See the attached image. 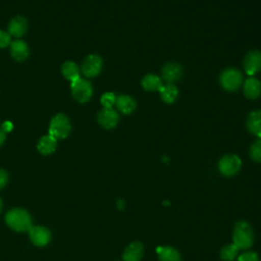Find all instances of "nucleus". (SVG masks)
Segmentation results:
<instances>
[{
  "label": "nucleus",
  "instance_id": "1",
  "mask_svg": "<svg viewBox=\"0 0 261 261\" xmlns=\"http://www.w3.org/2000/svg\"><path fill=\"white\" fill-rule=\"evenodd\" d=\"M6 224L14 231H29L32 227V217L30 213L22 208H13L5 215Z\"/></svg>",
  "mask_w": 261,
  "mask_h": 261
},
{
  "label": "nucleus",
  "instance_id": "2",
  "mask_svg": "<svg viewBox=\"0 0 261 261\" xmlns=\"http://www.w3.org/2000/svg\"><path fill=\"white\" fill-rule=\"evenodd\" d=\"M232 242L239 249L243 250H246L253 245V229L247 221L240 220L234 224L232 230Z\"/></svg>",
  "mask_w": 261,
  "mask_h": 261
},
{
  "label": "nucleus",
  "instance_id": "3",
  "mask_svg": "<svg viewBox=\"0 0 261 261\" xmlns=\"http://www.w3.org/2000/svg\"><path fill=\"white\" fill-rule=\"evenodd\" d=\"M71 130V124L68 117L63 113L54 115L49 124V134L54 139H64Z\"/></svg>",
  "mask_w": 261,
  "mask_h": 261
},
{
  "label": "nucleus",
  "instance_id": "4",
  "mask_svg": "<svg viewBox=\"0 0 261 261\" xmlns=\"http://www.w3.org/2000/svg\"><path fill=\"white\" fill-rule=\"evenodd\" d=\"M219 83L222 89L228 92H234L240 89L243 83V74L242 72L234 68V67H228L219 75Z\"/></svg>",
  "mask_w": 261,
  "mask_h": 261
},
{
  "label": "nucleus",
  "instance_id": "5",
  "mask_svg": "<svg viewBox=\"0 0 261 261\" xmlns=\"http://www.w3.org/2000/svg\"><path fill=\"white\" fill-rule=\"evenodd\" d=\"M70 90L74 100L80 103L88 102L93 95V87L91 83L81 76L71 82Z\"/></svg>",
  "mask_w": 261,
  "mask_h": 261
},
{
  "label": "nucleus",
  "instance_id": "6",
  "mask_svg": "<svg viewBox=\"0 0 261 261\" xmlns=\"http://www.w3.org/2000/svg\"><path fill=\"white\" fill-rule=\"evenodd\" d=\"M242 166V160L236 154H227L220 158L218 162L219 172L228 177L237 174Z\"/></svg>",
  "mask_w": 261,
  "mask_h": 261
},
{
  "label": "nucleus",
  "instance_id": "7",
  "mask_svg": "<svg viewBox=\"0 0 261 261\" xmlns=\"http://www.w3.org/2000/svg\"><path fill=\"white\" fill-rule=\"evenodd\" d=\"M102 66V58L97 54H90L83 61L82 73L86 77H95L101 72Z\"/></svg>",
  "mask_w": 261,
  "mask_h": 261
},
{
  "label": "nucleus",
  "instance_id": "8",
  "mask_svg": "<svg viewBox=\"0 0 261 261\" xmlns=\"http://www.w3.org/2000/svg\"><path fill=\"white\" fill-rule=\"evenodd\" d=\"M245 72L252 76L261 70V51L252 50L249 51L243 61Z\"/></svg>",
  "mask_w": 261,
  "mask_h": 261
},
{
  "label": "nucleus",
  "instance_id": "9",
  "mask_svg": "<svg viewBox=\"0 0 261 261\" xmlns=\"http://www.w3.org/2000/svg\"><path fill=\"white\" fill-rule=\"evenodd\" d=\"M97 120L103 128L111 129L117 125L119 121V115L113 108H103L98 112Z\"/></svg>",
  "mask_w": 261,
  "mask_h": 261
},
{
  "label": "nucleus",
  "instance_id": "10",
  "mask_svg": "<svg viewBox=\"0 0 261 261\" xmlns=\"http://www.w3.org/2000/svg\"><path fill=\"white\" fill-rule=\"evenodd\" d=\"M31 242L38 247L46 246L51 240V232L45 226H33L29 229Z\"/></svg>",
  "mask_w": 261,
  "mask_h": 261
},
{
  "label": "nucleus",
  "instance_id": "11",
  "mask_svg": "<svg viewBox=\"0 0 261 261\" xmlns=\"http://www.w3.org/2000/svg\"><path fill=\"white\" fill-rule=\"evenodd\" d=\"M182 74V67L180 64L176 62H168L164 64L161 69L162 79L167 84H173L174 82L178 81Z\"/></svg>",
  "mask_w": 261,
  "mask_h": 261
},
{
  "label": "nucleus",
  "instance_id": "12",
  "mask_svg": "<svg viewBox=\"0 0 261 261\" xmlns=\"http://www.w3.org/2000/svg\"><path fill=\"white\" fill-rule=\"evenodd\" d=\"M144 254V246L141 242H132L123 251V261H141Z\"/></svg>",
  "mask_w": 261,
  "mask_h": 261
},
{
  "label": "nucleus",
  "instance_id": "13",
  "mask_svg": "<svg viewBox=\"0 0 261 261\" xmlns=\"http://www.w3.org/2000/svg\"><path fill=\"white\" fill-rule=\"evenodd\" d=\"M9 47H10V55L15 61L22 62L28 58L30 49L25 42L21 40H15L10 43Z\"/></svg>",
  "mask_w": 261,
  "mask_h": 261
},
{
  "label": "nucleus",
  "instance_id": "14",
  "mask_svg": "<svg viewBox=\"0 0 261 261\" xmlns=\"http://www.w3.org/2000/svg\"><path fill=\"white\" fill-rule=\"evenodd\" d=\"M28 30V21L23 16L17 15L8 23V33L13 37H21Z\"/></svg>",
  "mask_w": 261,
  "mask_h": 261
},
{
  "label": "nucleus",
  "instance_id": "15",
  "mask_svg": "<svg viewBox=\"0 0 261 261\" xmlns=\"http://www.w3.org/2000/svg\"><path fill=\"white\" fill-rule=\"evenodd\" d=\"M243 91L248 99H256L261 94V83L256 77H248L243 86Z\"/></svg>",
  "mask_w": 261,
  "mask_h": 261
},
{
  "label": "nucleus",
  "instance_id": "16",
  "mask_svg": "<svg viewBox=\"0 0 261 261\" xmlns=\"http://www.w3.org/2000/svg\"><path fill=\"white\" fill-rule=\"evenodd\" d=\"M246 126L249 133L261 138V110L252 111L248 115Z\"/></svg>",
  "mask_w": 261,
  "mask_h": 261
},
{
  "label": "nucleus",
  "instance_id": "17",
  "mask_svg": "<svg viewBox=\"0 0 261 261\" xmlns=\"http://www.w3.org/2000/svg\"><path fill=\"white\" fill-rule=\"evenodd\" d=\"M115 105L117 109L123 114H130L136 110V100L128 95H119L116 97Z\"/></svg>",
  "mask_w": 261,
  "mask_h": 261
},
{
  "label": "nucleus",
  "instance_id": "18",
  "mask_svg": "<svg viewBox=\"0 0 261 261\" xmlns=\"http://www.w3.org/2000/svg\"><path fill=\"white\" fill-rule=\"evenodd\" d=\"M159 261H181L179 252L169 246H160L156 248Z\"/></svg>",
  "mask_w": 261,
  "mask_h": 261
},
{
  "label": "nucleus",
  "instance_id": "19",
  "mask_svg": "<svg viewBox=\"0 0 261 261\" xmlns=\"http://www.w3.org/2000/svg\"><path fill=\"white\" fill-rule=\"evenodd\" d=\"M57 140L51 137L50 135L43 136L37 144V149L38 151L43 154V155H50L56 150L57 146Z\"/></svg>",
  "mask_w": 261,
  "mask_h": 261
},
{
  "label": "nucleus",
  "instance_id": "20",
  "mask_svg": "<svg viewBox=\"0 0 261 261\" xmlns=\"http://www.w3.org/2000/svg\"><path fill=\"white\" fill-rule=\"evenodd\" d=\"M141 85L143 87L144 90L146 91H149V92H156L161 89V87L163 86L162 85V81L161 79L156 75V74H153V73H148L146 74L142 81H141Z\"/></svg>",
  "mask_w": 261,
  "mask_h": 261
},
{
  "label": "nucleus",
  "instance_id": "21",
  "mask_svg": "<svg viewBox=\"0 0 261 261\" xmlns=\"http://www.w3.org/2000/svg\"><path fill=\"white\" fill-rule=\"evenodd\" d=\"M159 93L162 101L168 104L173 103L178 96V90L173 84H167L165 86H162L159 90Z\"/></svg>",
  "mask_w": 261,
  "mask_h": 261
},
{
  "label": "nucleus",
  "instance_id": "22",
  "mask_svg": "<svg viewBox=\"0 0 261 261\" xmlns=\"http://www.w3.org/2000/svg\"><path fill=\"white\" fill-rule=\"evenodd\" d=\"M62 75L70 83L80 77L79 66L73 61H65L61 66Z\"/></svg>",
  "mask_w": 261,
  "mask_h": 261
},
{
  "label": "nucleus",
  "instance_id": "23",
  "mask_svg": "<svg viewBox=\"0 0 261 261\" xmlns=\"http://www.w3.org/2000/svg\"><path fill=\"white\" fill-rule=\"evenodd\" d=\"M239 248L232 243V244H227L225 246H223L220 250V258L223 261H232L238 253H239Z\"/></svg>",
  "mask_w": 261,
  "mask_h": 261
},
{
  "label": "nucleus",
  "instance_id": "24",
  "mask_svg": "<svg viewBox=\"0 0 261 261\" xmlns=\"http://www.w3.org/2000/svg\"><path fill=\"white\" fill-rule=\"evenodd\" d=\"M249 155L255 162H261V138L253 142L249 150Z\"/></svg>",
  "mask_w": 261,
  "mask_h": 261
},
{
  "label": "nucleus",
  "instance_id": "25",
  "mask_svg": "<svg viewBox=\"0 0 261 261\" xmlns=\"http://www.w3.org/2000/svg\"><path fill=\"white\" fill-rule=\"evenodd\" d=\"M100 101L103 108H112L116 102V96L112 92H106L101 96Z\"/></svg>",
  "mask_w": 261,
  "mask_h": 261
},
{
  "label": "nucleus",
  "instance_id": "26",
  "mask_svg": "<svg viewBox=\"0 0 261 261\" xmlns=\"http://www.w3.org/2000/svg\"><path fill=\"white\" fill-rule=\"evenodd\" d=\"M238 261H260L259 256L255 252H244L238 257Z\"/></svg>",
  "mask_w": 261,
  "mask_h": 261
},
{
  "label": "nucleus",
  "instance_id": "27",
  "mask_svg": "<svg viewBox=\"0 0 261 261\" xmlns=\"http://www.w3.org/2000/svg\"><path fill=\"white\" fill-rule=\"evenodd\" d=\"M11 36L8 32L0 30V48H6L10 45Z\"/></svg>",
  "mask_w": 261,
  "mask_h": 261
},
{
  "label": "nucleus",
  "instance_id": "28",
  "mask_svg": "<svg viewBox=\"0 0 261 261\" xmlns=\"http://www.w3.org/2000/svg\"><path fill=\"white\" fill-rule=\"evenodd\" d=\"M7 181H8V174H7V172L4 169L0 168V189L5 187Z\"/></svg>",
  "mask_w": 261,
  "mask_h": 261
},
{
  "label": "nucleus",
  "instance_id": "29",
  "mask_svg": "<svg viewBox=\"0 0 261 261\" xmlns=\"http://www.w3.org/2000/svg\"><path fill=\"white\" fill-rule=\"evenodd\" d=\"M12 127H13V125L10 121H5V122H3L1 129L6 134V133H9L12 129Z\"/></svg>",
  "mask_w": 261,
  "mask_h": 261
},
{
  "label": "nucleus",
  "instance_id": "30",
  "mask_svg": "<svg viewBox=\"0 0 261 261\" xmlns=\"http://www.w3.org/2000/svg\"><path fill=\"white\" fill-rule=\"evenodd\" d=\"M5 139H6V134L2 129H0V146L3 145V143L5 142Z\"/></svg>",
  "mask_w": 261,
  "mask_h": 261
},
{
  "label": "nucleus",
  "instance_id": "31",
  "mask_svg": "<svg viewBox=\"0 0 261 261\" xmlns=\"http://www.w3.org/2000/svg\"><path fill=\"white\" fill-rule=\"evenodd\" d=\"M116 206H117L118 209H123V208H124V202H123V200H121V199L117 200Z\"/></svg>",
  "mask_w": 261,
  "mask_h": 261
},
{
  "label": "nucleus",
  "instance_id": "32",
  "mask_svg": "<svg viewBox=\"0 0 261 261\" xmlns=\"http://www.w3.org/2000/svg\"><path fill=\"white\" fill-rule=\"evenodd\" d=\"M2 207H3V204H2V200L0 199V212H1V210H2Z\"/></svg>",
  "mask_w": 261,
  "mask_h": 261
}]
</instances>
